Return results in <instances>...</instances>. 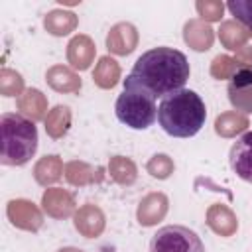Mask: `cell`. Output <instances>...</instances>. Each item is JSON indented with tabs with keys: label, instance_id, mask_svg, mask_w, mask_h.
Listing matches in <instances>:
<instances>
[{
	"label": "cell",
	"instance_id": "obj_1",
	"mask_svg": "<svg viewBox=\"0 0 252 252\" xmlns=\"http://www.w3.org/2000/svg\"><path fill=\"white\" fill-rule=\"evenodd\" d=\"M189 73L191 69L185 53L173 47H154L136 59L126 79L140 85L156 98H165L183 89Z\"/></svg>",
	"mask_w": 252,
	"mask_h": 252
},
{
	"label": "cell",
	"instance_id": "obj_2",
	"mask_svg": "<svg viewBox=\"0 0 252 252\" xmlns=\"http://www.w3.org/2000/svg\"><path fill=\"white\" fill-rule=\"evenodd\" d=\"M205 120H207L205 102L191 89H181L161 98L158 106V122L161 130L171 138L195 136L205 126Z\"/></svg>",
	"mask_w": 252,
	"mask_h": 252
},
{
	"label": "cell",
	"instance_id": "obj_3",
	"mask_svg": "<svg viewBox=\"0 0 252 252\" xmlns=\"http://www.w3.org/2000/svg\"><path fill=\"white\" fill-rule=\"evenodd\" d=\"M2 152L0 161L4 165H24L37 150V128L22 114L6 112L0 118Z\"/></svg>",
	"mask_w": 252,
	"mask_h": 252
},
{
	"label": "cell",
	"instance_id": "obj_4",
	"mask_svg": "<svg viewBox=\"0 0 252 252\" xmlns=\"http://www.w3.org/2000/svg\"><path fill=\"white\" fill-rule=\"evenodd\" d=\"M114 112L124 126L132 130H146L158 118L156 96L130 79H124V91L116 98Z\"/></svg>",
	"mask_w": 252,
	"mask_h": 252
},
{
	"label": "cell",
	"instance_id": "obj_5",
	"mask_svg": "<svg viewBox=\"0 0 252 252\" xmlns=\"http://www.w3.org/2000/svg\"><path fill=\"white\" fill-rule=\"evenodd\" d=\"M150 252H205L197 232L181 224L161 226L150 240Z\"/></svg>",
	"mask_w": 252,
	"mask_h": 252
},
{
	"label": "cell",
	"instance_id": "obj_6",
	"mask_svg": "<svg viewBox=\"0 0 252 252\" xmlns=\"http://www.w3.org/2000/svg\"><path fill=\"white\" fill-rule=\"evenodd\" d=\"M230 169L242 179L252 183V130L242 134L228 152Z\"/></svg>",
	"mask_w": 252,
	"mask_h": 252
},
{
	"label": "cell",
	"instance_id": "obj_7",
	"mask_svg": "<svg viewBox=\"0 0 252 252\" xmlns=\"http://www.w3.org/2000/svg\"><path fill=\"white\" fill-rule=\"evenodd\" d=\"M228 85V98L236 108L252 112V69L242 65L230 77Z\"/></svg>",
	"mask_w": 252,
	"mask_h": 252
},
{
	"label": "cell",
	"instance_id": "obj_8",
	"mask_svg": "<svg viewBox=\"0 0 252 252\" xmlns=\"http://www.w3.org/2000/svg\"><path fill=\"white\" fill-rule=\"evenodd\" d=\"M108 49L114 51V53H120V55H126L134 49L136 45V33H134V28L130 24H118L112 28V32L108 33Z\"/></svg>",
	"mask_w": 252,
	"mask_h": 252
},
{
	"label": "cell",
	"instance_id": "obj_9",
	"mask_svg": "<svg viewBox=\"0 0 252 252\" xmlns=\"http://www.w3.org/2000/svg\"><path fill=\"white\" fill-rule=\"evenodd\" d=\"M185 41L189 45H193V49H197V51L209 49L211 47V41H213L211 28L209 26H203L199 22H189L185 26Z\"/></svg>",
	"mask_w": 252,
	"mask_h": 252
},
{
	"label": "cell",
	"instance_id": "obj_10",
	"mask_svg": "<svg viewBox=\"0 0 252 252\" xmlns=\"http://www.w3.org/2000/svg\"><path fill=\"white\" fill-rule=\"evenodd\" d=\"M94 79L100 87H114L116 85V79H118V65L114 59L110 57H102L98 61V67L94 71Z\"/></svg>",
	"mask_w": 252,
	"mask_h": 252
},
{
	"label": "cell",
	"instance_id": "obj_11",
	"mask_svg": "<svg viewBox=\"0 0 252 252\" xmlns=\"http://www.w3.org/2000/svg\"><path fill=\"white\" fill-rule=\"evenodd\" d=\"M220 41L228 47V49H238V45L240 43H244V39H246V33H244V30L242 28H238V26H234L232 22H226V24H222V28H220Z\"/></svg>",
	"mask_w": 252,
	"mask_h": 252
},
{
	"label": "cell",
	"instance_id": "obj_12",
	"mask_svg": "<svg viewBox=\"0 0 252 252\" xmlns=\"http://www.w3.org/2000/svg\"><path fill=\"white\" fill-rule=\"evenodd\" d=\"M226 8L240 24L252 30V0H228Z\"/></svg>",
	"mask_w": 252,
	"mask_h": 252
},
{
	"label": "cell",
	"instance_id": "obj_13",
	"mask_svg": "<svg viewBox=\"0 0 252 252\" xmlns=\"http://www.w3.org/2000/svg\"><path fill=\"white\" fill-rule=\"evenodd\" d=\"M236 61L234 59H230V57H226V55H219L217 59H215V63H213V75L217 77V79H222V77H228L230 75V71H234L236 73Z\"/></svg>",
	"mask_w": 252,
	"mask_h": 252
},
{
	"label": "cell",
	"instance_id": "obj_14",
	"mask_svg": "<svg viewBox=\"0 0 252 252\" xmlns=\"http://www.w3.org/2000/svg\"><path fill=\"white\" fill-rule=\"evenodd\" d=\"M148 169L154 177H167L169 171H171V161L167 159V156H154Z\"/></svg>",
	"mask_w": 252,
	"mask_h": 252
},
{
	"label": "cell",
	"instance_id": "obj_15",
	"mask_svg": "<svg viewBox=\"0 0 252 252\" xmlns=\"http://www.w3.org/2000/svg\"><path fill=\"white\" fill-rule=\"evenodd\" d=\"M197 10L207 20H219L222 14V4L220 2H197Z\"/></svg>",
	"mask_w": 252,
	"mask_h": 252
},
{
	"label": "cell",
	"instance_id": "obj_16",
	"mask_svg": "<svg viewBox=\"0 0 252 252\" xmlns=\"http://www.w3.org/2000/svg\"><path fill=\"white\" fill-rule=\"evenodd\" d=\"M71 252H81V250H73V248H71Z\"/></svg>",
	"mask_w": 252,
	"mask_h": 252
}]
</instances>
